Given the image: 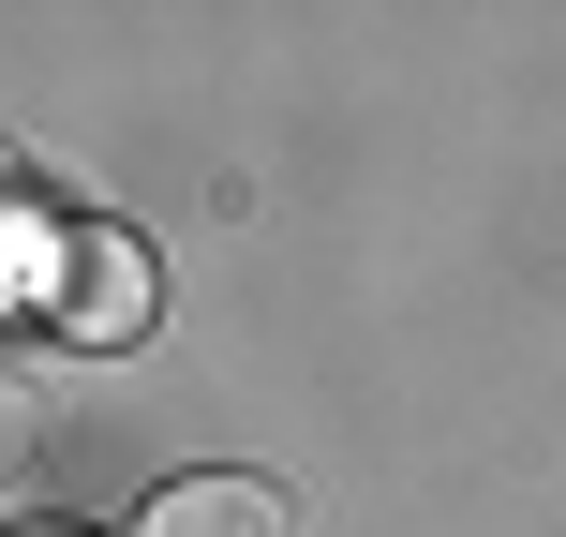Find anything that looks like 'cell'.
I'll use <instances>...</instances> for the list:
<instances>
[{
	"instance_id": "3",
	"label": "cell",
	"mask_w": 566,
	"mask_h": 537,
	"mask_svg": "<svg viewBox=\"0 0 566 537\" xmlns=\"http://www.w3.org/2000/svg\"><path fill=\"white\" fill-rule=\"evenodd\" d=\"M135 537H298V508H283L269 478H165V508Z\"/></svg>"
},
{
	"instance_id": "4",
	"label": "cell",
	"mask_w": 566,
	"mask_h": 537,
	"mask_svg": "<svg viewBox=\"0 0 566 537\" xmlns=\"http://www.w3.org/2000/svg\"><path fill=\"white\" fill-rule=\"evenodd\" d=\"M45 448H60V403L30 389V373H0V493H30V478H45Z\"/></svg>"
},
{
	"instance_id": "1",
	"label": "cell",
	"mask_w": 566,
	"mask_h": 537,
	"mask_svg": "<svg viewBox=\"0 0 566 537\" xmlns=\"http://www.w3.org/2000/svg\"><path fill=\"white\" fill-rule=\"evenodd\" d=\"M149 313H165V269H149V239L75 225V269H60V329H75V343H149Z\"/></svg>"
},
{
	"instance_id": "2",
	"label": "cell",
	"mask_w": 566,
	"mask_h": 537,
	"mask_svg": "<svg viewBox=\"0 0 566 537\" xmlns=\"http://www.w3.org/2000/svg\"><path fill=\"white\" fill-rule=\"evenodd\" d=\"M60 269H75V225H60L45 179L0 149V313H60Z\"/></svg>"
},
{
	"instance_id": "5",
	"label": "cell",
	"mask_w": 566,
	"mask_h": 537,
	"mask_svg": "<svg viewBox=\"0 0 566 537\" xmlns=\"http://www.w3.org/2000/svg\"><path fill=\"white\" fill-rule=\"evenodd\" d=\"M30 537H60V523H30Z\"/></svg>"
}]
</instances>
